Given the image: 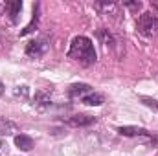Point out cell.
<instances>
[{"label": "cell", "instance_id": "7a4b0ae2", "mask_svg": "<svg viewBox=\"0 0 158 156\" xmlns=\"http://www.w3.org/2000/svg\"><path fill=\"white\" fill-rule=\"evenodd\" d=\"M138 31L145 37H156L158 35V15L145 11L138 18Z\"/></svg>", "mask_w": 158, "mask_h": 156}, {"label": "cell", "instance_id": "7c38bea8", "mask_svg": "<svg viewBox=\"0 0 158 156\" xmlns=\"http://www.w3.org/2000/svg\"><path fill=\"white\" fill-rule=\"evenodd\" d=\"M37 24H39V4H35V6H33V18H31V22H30V24H28V26L20 31V35L24 37V35L31 33V31L37 28Z\"/></svg>", "mask_w": 158, "mask_h": 156}, {"label": "cell", "instance_id": "30bf717a", "mask_svg": "<svg viewBox=\"0 0 158 156\" xmlns=\"http://www.w3.org/2000/svg\"><path fill=\"white\" fill-rule=\"evenodd\" d=\"M15 145L20 149V151H31L33 149V140L30 138V136H26V134H17L15 136Z\"/></svg>", "mask_w": 158, "mask_h": 156}, {"label": "cell", "instance_id": "8992f818", "mask_svg": "<svg viewBox=\"0 0 158 156\" xmlns=\"http://www.w3.org/2000/svg\"><path fill=\"white\" fill-rule=\"evenodd\" d=\"M79 101H81L83 105H88V107H99V105H103V103H105V97H103V94L90 90V92H88V94H85Z\"/></svg>", "mask_w": 158, "mask_h": 156}, {"label": "cell", "instance_id": "e0dca14e", "mask_svg": "<svg viewBox=\"0 0 158 156\" xmlns=\"http://www.w3.org/2000/svg\"><path fill=\"white\" fill-rule=\"evenodd\" d=\"M15 96H22V97H26V96H28V86H19V88L15 90Z\"/></svg>", "mask_w": 158, "mask_h": 156}, {"label": "cell", "instance_id": "2e32d148", "mask_svg": "<svg viewBox=\"0 0 158 156\" xmlns=\"http://www.w3.org/2000/svg\"><path fill=\"white\" fill-rule=\"evenodd\" d=\"M123 7L132 9V11H140V9H142V2H125Z\"/></svg>", "mask_w": 158, "mask_h": 156}, {"label": "cell", "instance_id": "d6986e66", "mask_svg": "<svg viewBox=\"0 0 158 156\" xmlns=\"http://www.w3.org/2000/svg\"><path fill=\"white\" fill-rule=\"evenodd\" d=\"M4 94V84H2V81H0V96Z\"/></svg>", "mask_w": 158, "mask_h": 156}, {"label": "cell", "instance_id": "8fae6325", "mask_svg": "<svg viewBox=\"0 0 158 156\" xmlns=\"http://www.w3.org/2000/svg\"><path fill=\"white\" fill-rule=\"evenodd\" d=\"M98 39L101 40L103 46H107V48H114L116 46V39L112 37V33L109 30H99L98 31Z\"/></svg>", "mask_w": 158, "mask_h": 156}, {"label": "cell", "instance_id": "9c48e42d", "mask_svg": "<svg viewBox=\"0 0 158 156\" xmlns=\"http://www.w3.org/2000/svg\"><path fill=\"white\" fill-rule=\"evenodd\" d=\"M92 90V86H88V84H85V83H79V84H72L70 86V90H68V94H70V97L72 99H81L85 94H88Z\"/></svg>", "mask_w": 158, "mask_h": 156}, {"label": "cell", "instance_id": "9a60e30c", "mask_svg": "<svg viewBox=\"0 0 158 156\" xmlns=\"http://www.w3.org/2000/svg\"><path fill=\"white\" fill-rule=\"evenodd\" d=\"M142 103H143L145 107H149L151 110L158 112V99H153V97H142Z\"/></svg>", "mask_w": 158, "mask_h": 156}, {"label": "cell", "instance_id": "ffe728a7", "mask_svg": "<svg viewBox=\"0 0 158 156\" xmlns=\"http://www.w3.org/2000/svg\"><path fill=\"white\" fill-rule=\"evenodd\" d=\"M153 6H155V7L158 9V2H153Z\"/></svg>", "mask_w": 158, "mask_h": 156}, {"label": "cell", "instance_id": "52a82bcc", "mask_svg": "<svg viewBox=\"0 0 158 156\" xmlns=\"http://www.w3.org/2000/svg\"><path fill=\"white\" fill-rule=\"evenodd\" d=\"M94 7L98 9V11H101V15H110V17H116L119 13V6L118 4H114V2H96L94 4Z\"/></svg>", "mask_w": 158, "mask_h": 156}, {"label": "cell", "instance_id": "4fadbf2b", "mask_svg": "<svg viewBox=\"0 0 158 156\" xmlns=\"http://www.w3.org/2000/svg\"><path fill=\"white\" fill-rule=\"evenodd\" d=\"M17 130V127H15V123H11L9 119H6V117H0V134L4 136H9V134H13Z\"/></svg>", "mask_w": 158, "mask_h": 156}, {"label": "cell", "instance_id": "6da1fadb", "mask_svg": "<svg viewBox=\"0 0 158 156\" xmlns=\"http://www.w3.org/2000/svg\"><path fill=\"white\" fill-rule=\"evenodd\" d=\"M68 57L77 61L85 66H90L96 63V50H94V42L88 39V37H83L79 35L72 40L70 44V50H68Z\"/></svg>", "mask_w": 158, "mask_h": 156}, {"label": "cell", "instance_id": "277c9868", "mask_svg": "<svg viewBox=\"0 0 158 156\" xmlns=\"http://www.w3.org/2000/svg\"><path fill=\"white\" fill-rule=\"evenodd\" d=\"M118 132L121 136H127V138H140V140H145L151 132L147 129H142V127H119Z\"/></svg>", "mask_w": 158, "mask_h": 156}, {"label": "cell", "instance_id": "5bb4252c", "mask_svg": "<svg viewBox=\"0 0 158 156\" xmlns=\"http://www.w3.org/2000/svg\"><path fill=\"white\" fill-rule=\"evenodd\" d=\"M33 101H35V105H37V107H40V109L52 107V99H50V97H48V96H46L44 92H37V94H35V99H33Z\"/></svg>", "mask_w": 158, "mask_h": 156}, {"label": "cell", "instance_id": "3957f363", "mask_svg": "<svg viewBox=\"0 0 158 156\" xmlns=\"http://www.w3.org/2000/svg\"><path fill=\"white\" fill-rule=\"evenodd\" d=\"M48 51V40L46 39H35L26 44V55L31 59H39Z\"/></svg>", "mask_w": 158, "mask_h": 156}, {"label": "cell", "instance_id": "5b68a950", "mask_svg": "<svg viewBox=\"0 0 158 156\" xmlns=\"http://www.w3.org/2000/svg\"><path fill=\"white\" fill-rule=\"evenodd\" d=\"M64 121L72 127H88L92 123H96L94 116H85V114H76V116H68L64 117Z\"/></svg>", "mask_w": 158, "mask_h": 156}, {"label": "cell", "instance_id": "ac0fdd59", "mask_svg": "<svg viewBox=\"0 0 158 156\" xmlns=\"http://www.w3.org/2000/svg\"><path fill=\"white\" fill-rule=\"evenodd\" d=\"M4 11H6V2H0V17L4 15Z\"/></svg>", "mask_w": 158, "mask_h": 156}, {"label": "cell", "instance_id": "ba28073f", "mask_svg": "<svg viewBox=\"0 0 158 156\" xmlns=\"http://www.w3.org/2000/svg\"><path fill=\"white\" fill-rule=\"evenodd\" d=\"M6 9H7V15H9L11 22H17V20H19V15H20V11H22V2H20V0L6 2Z\"/></svg>", "mask_w": 158, "mask_h": 156}]
</instances>
